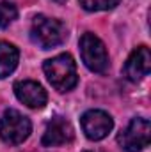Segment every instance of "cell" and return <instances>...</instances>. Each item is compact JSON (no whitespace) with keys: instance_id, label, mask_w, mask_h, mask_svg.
Instances as JSON below:
<instances>
[{"instance_id":"4fadbf2b","label":"cell","mask_w":151,"mask_h":152,"mask_svg":"<svg viewBox=\"0 0 151 152\" xmlns=\"http://www.w3.org/2000/svg\"><path fill=\"white\" fill-rule=\"evenodd\" d=\"M52 2H57V4H64L66 0H52Z\"/></svg>"},{"instance_id":"8992f818","label":"cell","mask_w":151,"mask_h":152,"mask_svg":"<svg viewBox=\"0 0 151 152\" xmlns=\"http://www.w3.org/2000/svg\"><path fill=\"white\" fill-rule=\"evenodd\" d=\"M82 124V131L85 133V136L93 142H100L103 140L114 127L112 117L103 112V110H89L82 115L80 118Z\"/></svg>"},{"instance_id":"8fae6325","label":"cell","mask_w":151,"mask_h":152,"mask_svg":"<svg viewBox=\"0 0 151 152\" xmlns=\"http://www.w3.org/2000/svg\"><path fill=\"white\" fill-rule=\"evenodd\" d=\"M18 18V9L11 2H0V28H7Z\"/></svg>"},{"instance_id":"6da1fadb","label":"cell","mask_w":151,"mask_h":152,"mask_svg":"<svg viewBox=\"0 0 151 152\" xmlns=\"http://www.w3.org/2000/svg\"><path fill=\"white\" fill-rule=\"evenodd\" d=\"M43 71L48 78L50 85L59 92H70L78 83L76 64L73 57L68 53H62V55H57L53 58L44 60Z\"/></svg>"},{"instance_id":"3957f363","label":"cell","mask_w":151,"mask_h":152,"mask_svg":"<svg viewBox=\"0 0 151 152\" xmlns=\"http://www.w3.org/2000/svg\"><path fill=\"white\" fill-rule=\"evenodd\" d=\"M32 131L29 117L20 113L18 110H5L0 118V138L7 145L23 143Z\"/></svg>"},{"instance_id":"5b68a950","label":"cell","mask_w":151,"mask_h":152,"mask_svg":"<svg viewBox=\"0 0 151 152\" xmlns=\"http://www.w3.org/2000/svg\"><path fill=\"white\" fill-rule=\"evenodd\" d=\"M151 126L148 118H132V122L126 126L124 131L119 133L117 143L126 152H141L150 145Z\"/></svg>"},{"instance_id":"277c9868","label":"cell","mask_w":151,"mask_h":152,"mask_svg":"<svg viewBox=\"0 0 151 152\" xmlns=\"http://www.w3.org/2000/svg\"><path fill=\"white\" fill-rule=\"evenodd\" d=\"M80 55L85 67L93 73L103 75L109 69V55L101 39L91 32H85L80 37Z\"/></svg>"},{"instance_id":"9c48e42d","label":"cell","mask_w":151,"mask_h":152,"mask_svg":"<svg viewBox=\"0 0 151 152\" xmlns=\"http://www.w3.org/2000/svg\"><path fill=\"white\" fill-rule=\"evenodd\" d=\"M14 94L16 97L29 108H43L48 101V94L46 90L39 85L38 81L32 80H21L14 83Z\"/></svg>"},{"instance_id":"ba28073f","label":"cell","mask_w":151,"mask_h":152,"mask_svg":"<svg viewBox=\"0 0 151 152\" xmlns=\"http://www.w3.org/2000/svg\"><path fill=\"white\" fill-rule=\"evenodd\" d=\"M73 136H75V133H73L71 124L62 117H53L46 124L41 143L44 147H59V145H66V143L73 142Z\"/></svg>"},{"instance_id":"30bf717a","label":"cell","mask_w":151,"mask_h":152,"mask_svg":"<svg viewBox=\"0 0 151 152\" xmlns=\"http://www.w3.org/2000/svg\"><path fill=\"white\" fill-rule=\"evenodd\" d=\"M20 60V51L14 44L0 41V78H7L11 75Z\"/></svg>"},{"instance_id":"7c38bea8","label":"cell","mask_w":151,"mask_h":152,"mask_svg":"<svg viewBox=\"0 0 151 152\" xmlns=\"http://www.w3.org/2000/svg\"><path fill=\"white\" fill-rule=\"evenodd\" d=\"M119 4V0H80L85 11H109Z\"/></svg>"},{"instance_id":"52a82bcc","label":"cell","mask_w":151,"mask_h":152,"mask_svg":"<svg viewBox=\"0 0 151 152\" xmlns=\"http://www.w3.org/2000/svg\"><path fill=\"white\" fill-rule=\"evenodd\" d=\"M151 71V53L148 50V46H139L135 48L128 60L124 62L123 67V75L126 76L130 81H141L144 76H148Z\"/></svg>"},{"instance_id":"7a4b0ae2","label":"cell","mask_w":151,"mask_h":152,"mask_svg":"<svg viewBox=\"0 0 151 152\" xmlns=\"http://www.w3.org/2000/svg\"><path fill=\"white\" fill-rule=\"evenodd\" d=\"M66 37H68V30L62 21H59L55 18L43 16V14L34 18L32 27H30V39L39 48H43V50L55 48V46L62 44Z\"/></svg>"}]
</instances>
